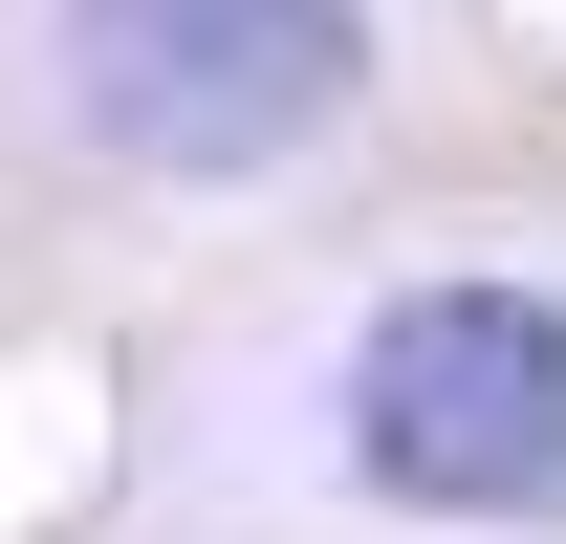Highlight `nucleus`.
I'll use <instances>...</instances> for the list:
<instances>
[{
    "instance_id": "1",
    "label": "nucleus",
    "mask_w": 566,
    "mask_h": 544,
    "mask_svg": "<svg viewBox=\"0 0 566 544\" xmlns=\"http://www.w3.org/2000/svg\"><path fill=\"white\" fill-rule=\"evenodd\" d=\"M349 458L436 523H566V305L523 283H415L349 348Z\"/></svg>"
},
{
    "instance_id": "2",
    "label": "nucleus",
    "mask_w": 566,
    "mask_h": 544,
    "mask_svg": "<svg viewBox=\"0 0 566 544\" xmlns=\"http://www.w3.org/2000/svg\"><path fill=\"white\" fill-rule=\"evenodd\" d=\"M66 66H87V132L153 153V175H262L349 109L370 22L349 0H66Z\"/></svg>"
}]
</instances>
